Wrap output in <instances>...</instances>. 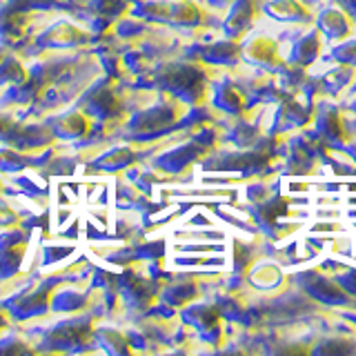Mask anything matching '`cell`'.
Masks as SVG:
<instances>
[]
</instances>
